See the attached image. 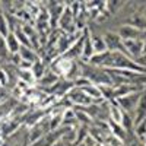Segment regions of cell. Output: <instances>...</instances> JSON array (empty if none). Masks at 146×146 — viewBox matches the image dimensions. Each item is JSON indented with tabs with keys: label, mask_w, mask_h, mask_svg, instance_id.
Instances as JSON below:
<instances>
[{
	"label": "cell",
	"mask_w": 146,
	"mask_h": 146,
	"mask_svg": "<svg viewBox=\"0 0 146 146\" xmlns=\"http://www.w3.org/2000/svg\"><path fill=\"white\" fill-rule=\"evenodd\" d=\"M53 146H73V145H70V143H67L66 140H63V139H60L58 142H56Z\"/></svg>",
	"instance_id": "obj_21"
},
{
	"label": "cell",
	"mask_w": 146,
	"mask_h": 146,
	"mask_svg": "<svg viewBox=\"0 0 146 146\" xmlns=\"http://www.w3.org/2000/svg\"><path fill=\"white\" fill-rule=\"evenodd\" d=\"M73 88H75V83H73L72 80L60 79L47 94H50V95L56 96L57 100H62V98H64V96H67V94H69Z\"/></svg>",
	"instance_id": "obj_7"
},
{
	"label": "cell",
	"mask_w": 146,
	"mask_h": 146,
	"mask_svg": "<svg viewBox=\"0 0 146 146\" xmlns=\"http://www.w3.org/2000/svg\"><path fill=\"white\" fill-rule=\"evenodd\" d=\"M10 83H9V78H7V73L5 72V69L0 66V88H5L9 89Z\"/></svg>",
	"instance_id": "obj_20"
},
{
	"label": "cell",
	"mask_w": 146,
	"mask_h": 146,
	"mask_svg": "<svg viewBox=\"0 0 146 146\" xmlns=\"http://www.w3.org/2000/svg\"><path fill=\"white\" fill-rule=\"evenodd\" d=\"M57 29H60V31L64 32V34H76V32H80V31H78V28H76L75 16H73L72 10L69 9L67 3H66V9H64V12H63L62 18H60V21H58Z\"/></svg>",
	"instance_id": "obj_4"
},
{
	"label": "cell",
	"mask_w": 146,
	"mask_h": 146,
	"mask_svg": "<svg viewBox=\"0 0 146 146\" xmlns=\"http://www.w3.org/2000/svg\"><path fill=\"white\" fill-rule=\"evenodd\" d=\"M48 131H51L50 129V115H45L40 123H36L31 129H28V146L35 143L36 140H40L42 136H45Z\"/></svg>",
	"instance_id": "obj_2"
},
{
	"label": "cell",
	"mask_w": 146,
	"mask_h": 146,
	"mask_svg": "<svg viewBox=\"0 0 146 146\" xmlns=\"http://www.w3.org/2000/svg\"><path fill=\"white\" fill-rule=\"evenodd\" d=\"M83 42H85V31L82 34L80 38L73 44L69 50L63 54L66 58H70V60H75V62H82V53H83Z\"/></svg>",
	"instance_id": "obj_10"
},
{
	"label": "cell",
	"mask_w": 146,
	"mask_h": 146,
	"mask_svg": "<svg viewBox=\"0 0 146 146\" xmlns=\"http://www.w3.org/2000/svg\"><path fill=\"white\" fill-rule=\"evenodd\" d=\"M78 120H76V113L73 108H67L63 113V127H78Z\"/></svg>",
	"instance_id": "obj_16"
},
{
	"label": "cell",
	"mask_w": 146,
	"mask_h": 146,
	"mask_svg": "<svg viewBox=\"0 0 146 146\" xmlns=\"http://www.w3.org/2000/svg\"><path fill=\"white\" fill-rule=\"evenodd\" d=\"M0 34L3 36H7L10 34V27H9V21H7V15L0 9Z\"/></svg>",
	"instance_id": "obj_19"
},
{
	"label": "cell",
	"mask_w": 146,
	"mask_h": 146,
	"mask_svg": "<svg viewBox=\"0 0 146 146\" xmlns=\"http://www.w3.org/2000/svg\"><path fill=\"white\" fill-rule=\"evenodd\" d=\"M124 42V51L129 54L133 60H137L142 56V38L140 40H130L123 41Z\"/></svg>",
	"instance_id": "obj_11"
},
{
	"label": "cell",
	"mask_w": 146,
	"mask_h": 146,
	"mask_svg": "<svg viewBox=\"0 0 146 146\" xmlns=\"http://www.w3.org/2000/svg\"><path fill=\"white\" fill-rule=\"evenodd\" d=\"M67 98H69V101L72 102L73 107H88L91 104H95L89 96L79 88H73L67 94Z\"/></svg>",
	"instance_id": "obj_6"
},
{
	"label": "cell",
	"mask_w": 146,
	"mask_h": 146,
	"mask_svg": "<svg viewBox=\"0 0 146 146\" xmlns=\"http://www.w3.org/2000/svg\"><path fill=\"white\" fill-rule=\"evenodd\" d=\"M63 133H64V127L62 126L57 130H51L48 131L45 136H42L40 140H36L35 143L29 145V146H53L56 142H58L60 139L63 137Z\"/></svg>",
	"instance_id": "obj_8"
},
{
	"label": "cell",
	"mask_w": 146,
	"mask_h": 146,
	"mask_svg": "<svg viewBox=\"0 0 146 146\" xmlns=\"http://www.w3.org/2000/svg\"><path fill=\"white\" fill-rule=\"evenodd\" d=\"M47 70H48V66L42 62V60L40 58L38 62H35L34 64H32V67H31V72H32V75L35 76V79H36V82H38L45 73H47Z\"/></svg>",
	"instance_id": "obj_17"
},
{
	"label": "cell",
	"mask_w": 146,
	"mask_h": 146,
	"mask_svg": "<svg viewBox=\"0 0 146 146\" xmlns=\"http://www.w3.org/2000/svg\"><path fill=\"white\" fill-rule=\"evenodd\" d=\"M89 34H91V41H92V45H94L95 54L105 53L107 51V47H105V41H104L102 34L101 32H95L92 29H89Z\"/></svg>",
	"instance_id": "obj_15"
},
{
	"label": "cell",
	"mask_w": 146,
	"mask_h": 146,
	"mask_svg": "<svg viewBox=\"0 0 146 146\" xmlns=\"http://www.w3.org/2000/svg\"><path fill=\"white\" fill-rule=\"evenodd\" d=\"M140 94H142V91H137L135 94L121 96V98L115 100V102L118 104V107L123 110L124 113L133 115V118H135V111H136V107H137V102H139V98H140Z\"/></svg>",
	"instance_id": "obj_3"
},
{
	"label": "cell",
	"mask_w": 146,
	"mask_h": 146,
	"mask_svg": "<svg viewBox=\"0 0 146 146\" xmlns=\"http://www.w3.org/2000/svg\"><path fill=\"white\" fill-rule=\"evenodd\" d=\"M6 44H7V48H9V53L10 54H16V53H19V50H21V42L18 41V38H16V35L13 34V32H10L7 36H6Z\"/></svg>",
	"instance_id": "obj_18"
},
{
	"label": "cell",
	"mask_w": 146,
	"mask_h": 146,
	"mask_svg": "<svg viewBox=\"0 0 146 146\" xmlns=\"http://www.w3.org/2000/svg\"><path fill=\"white\" fill-rule=\"evenodd\" d=\"M102 36H104V41H105L107 51H110V53H113V51H124V42H123V40L120 38V35L117 34V31H105V32H102Z\"/></svg>",
	"instance_id": "obj_5"
},
{
	"label": "cell",
	"mask_w": 146,
	"mask_h": 146,
	"mask_svg": "<svg viewBox=\"0 0 146 146\" xmlns=\"http://www.w3.org/2000/svg\"><path fill=\"white\" fill-rule=\"evenodd\" d=\"M146 118V86L140 94V98L136 107V111H135V126L139 124L140 121H143Z\"/></svg>",
	"instance_id": "obj_12"
},
{
	"label": "cell",
	"mask_w": 146,
	"mask_h": 146,
	"mask_svg": "<svg viewBox=\"0 0 146 146\" xmlns=\"http://www.w3.org/2000/svg\"><path fill=\"white\" fill-rule=\"evenodd\" d=\"M117 34L120 35V38L123 40V41H130V40H140L143 38V32L137 31L135 27H131L129 25V23H124V25H120L117 28Z\"/></svg>",
	"instance_id": "obj_9"
},
{
	"label": "cell",
	"mask_w": 146,
	"mask_h": 146,
	"mask_svg": "<svg viewBox=\"0 0 146 146\" xmlns=\"http://www.w3.org/2000/svg\"><path fill=\"white\" fill-rule=\"evenodd\" d=\"M80 70H82V76L86 78L91 83L98 85V86H102V85H111L113 86V80L110 78L107 69L94 66L91 63L80 62Z\"/></svg>",
	"instance_id": "obj_1"
},
{
	"label": "cell",
	"mask_w": 146,
	"mask_h": 146,
	"mask_svg": "<svg viewBox=\"0 0 146 146\" xmlns=\"http://www.w3.org/2000/svg\"><path fill=\"white\" fill-rule=\"evenodd\" d=\"M95 50H94V45L91 41V34H89V28L85 29V42H83V53H82V62L88 63L89 60L94 57Z\"/></svg>",
	"instance_id": "obj_14"
},
{
	"label": "cell",
	"mask_w": 146,
	"mask_h": 146,
	"mask_svg": "<svg viewBox=\"0 0 146 146\" xmlns=\"http://www.w3.org/2000/svg\"><path fill=\"white\" fill-rule=\"evenodd\" d=\"M140 13H142V15L146 18V5H143V6H142V9H140Z\"/></svg>",
	"instance_id": "obj_22"
},
{
	"label": "cell",
	"mask_w": 146,
	"mask_h": 146,
	"mask_svg": "<svg viewBox=\"0 0 146 146\" xmlns=\"http://www.w3.org/2000/svg\"><path fill=\"white\" fill-rule=\"evenodd\" d=\"M19 56H21V58L23 60V62H27L29 64H34L35 62H38V60L41 58V54L36 50H34L32 47H23V45L19 50Z\"/></svg>",
	"instance_id": "obj_13"
}]
</instances>
